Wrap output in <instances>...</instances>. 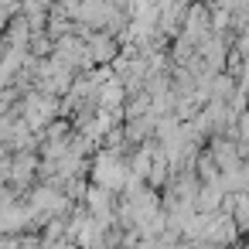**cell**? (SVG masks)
Instances as JSON below:
<instances>
[{"instance_id": "6da1fadb", "label": "cell", "mask_w": 249, "mask_h": 249, "mask_svg": "<svg viewBox=\"0 0 249 249\" xmlns=\"http://www.w3.org/2000/svg\"><path fill=\"white\" fill-rule=\"evenodd\" d=\"M24 120L28 126H41L52 120V99H41V96H31L28 99V109H24Z\"/></svg>"}, {"instance_id": "7a4b0ae2", "label": "cell", "mask_w": 249, "mask_h": 249, "mask_svg": "<svg viewBox=\"0 0 249 249\" xmlns=\"http://www.w3.org/2000/svg\"><path fill=\"white\" fill-rule=\"evenodd\" d=\"M89 52H92L96 62H106V58H113V41H109V38H92Z\"/></svg>"}, {"instance_id": "3957f363", "label": "cell", "mask_w": 249, "mask_h": 249, "mask_svg": "<svg viewBox=\"0 0 249 249\" xmlns=\"http://www.w3.org/2000/svg\"><path fill=\"white\" fill-rule=\"evenodd\" d=\"M11 174H14L18 181H21V178H28V174H31V157H21V160L11 167Z\"/></svg>"}, {"instance_id": "277c9868", "label": "cell", "mask_w": 249, "mask_h": 249, "mask_svg": "<svg viewBox=\"0 0 249 249\" xmlns=\"http://www.w3.org/2000/svg\"><path fill=\"white\" fill-rule=\"evenodd\" d=\"M4 174H7V164H0V181H4Z\"/></svg>"}]
</instances>
